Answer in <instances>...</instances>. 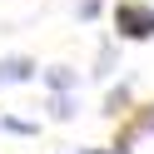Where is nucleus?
<instances>
[{"label":"nucleus","instance_id":"obj_2","mask_svg":"<svg viewBox=\"0 0 154 154\" xmlns=\"http://www.w3.org/2000/svg\"><path fill=\"white\" fill-rule=\"evenodd\" d=\"M35 70H40V65H35L30 55H5V60H0V90H5V85H25V80H35Z\"/></svg>","mask_w":154,"mask_h":154},{"label":"nucleus","instance_id":"obj_5","mask_svg":"<svg viewBox=\"0 0 154 154\" xmlns=\"http://www.w3.org/2000/svg\"><path fill=\"white\" fill-rule=\"evenodd\" d=\"M129 100V85H119V90H109L104 94V114H119V104Z\"/></svg>","mask_w":154,"mask_h":154},{"label":"nucleus","instance_id":"obj_7","mask_svg":"<svg viewBox=\"0 0 154 154\" xmlns=\"http://www.w3.org/2000/svg\"><path fill=\"white\" fill-rule=\"evenodd\" d=\"M100 15V0H80V20H94Z\"/></svg>","mask_w":154,"mask_h":154},{"label":"nucleus","instance_id":"obj_3","mask_svg":"<svg viewBox=\"0 0 154 154\" xmlns=\"http://www.w3.org/2000/svg\"><path fill=\"white\" fill-rule=\"evenodd\" d=\"M45 85H50V94H70L75 85H80V75H75L70 65H50V70H45Z\"/></svg>","mask_w":154,"mask_h":154},{"label":"nucleus","instance_id":"obj_4","mask_svg":"<svg viewBox=\"0 0 154 154\" xmlns=\"http://www.w3.org/2000/svg\"><path fill=\"white\" fill-rule=\"evenodd\" d=\"M50 114H55V119H75L80 109H75V100H70V94H50Z\"/></svg>","mask_w":154,"mask_h":154},{"label":"nucleus","instance_id":"obj_8","mask_svg":"<svg viewBox=\"0 0 154 154\" xmlns=\"http://www.w3.org/2000/svg\"><path fill=\"white\" fill-rule=\"evenodd\" d=\"M80 154H129V149H119V144H114V149H80Z\"/></svg>","mask_w":154,"mask_h":154},{"label":"nucleus","instance_id":"obj_1","mask_svg":"<svg viewBox=\"0 0 154 154\" xmlns=\"http://www.w3.org/2000/svg\"><path fill=\"white\" fill-rule=\"evenodd\" d=\"M114 30H119V40H149L154 35V10L144 0H119L114 5Z\"/></svg>","mask_w":154,"mask_h":154},{"label":"nucleus","instance_id":"obj_6","mask_svg":"<svg viewBox=\"0 0 154 154\" xmlns=\"http://www.w3.org/2000/svg\"><path fill=\"white\" fill-rule=\"evenodd\" d=\"M0 129H15V134H35V124H25V119H10V114H5V119H0Z\"/></svg>","mask_w":154,"mask_h":154}]
</instances>
